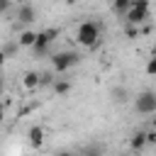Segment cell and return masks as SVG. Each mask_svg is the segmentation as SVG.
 Returning a JSON list of instances; mask_svg holds the SVG:
<instances>
[{"label":"cell","instance_id":"obj_1","mask_svg":"<svg viewBox=\"0 0 156 156\" xmlns=\"http://www.w3.org/2000/svg\"><path fill=\"white\" fill-rule=\"evenodd\" d=\"M76 39H78V44H80V46L93 49V46H98V44H100V27H98L95 22L85 20V22H80V24H78V29H76Z\"/></svg>","mask_w":156,"mask_h":156},{"label":"cell","instance_id":"obj_2","mask_svg":"<svg viewBox=\"0 0 156 156\" xmlns=\"http://www.w3.org/2000/svg\"><path fill=\"white\" fill-rule=\"evenodd\" d=\"M149 12H151L149 0H132L129 10L124 12V22L132 24V27H136V24H141V22L149 20Z\"/></svg>","mask_w":156,"mask_h":156},{"label":"cell","instance_id":"obj_3","mask_svg":"<svg viewBox=\"0 0 156 156\" xmlns=\"http://www.w3.org/2000/svg\"><path fill=\"white\" fill-rule=\"evenodd\" d=\"M78 61H80V56H78L76 51H58V54H54V58H51L56 73H66L68 68L78 66Z\"/></svg>","mask_w":156,"mask_h":156},{"label":"cell","instance_id":"obj_4","mask_svg":"<svg viewBox=\"0 0 156 156\" xmlns=\"http://www.w3.org/2000/svg\"><path fill=\"white\" fill-rule=\"evenodd\" d=\"M134 110H136L139 115H154V112H156V93H154V90L139 93L136 100H134Z\"/></svg>","mask_w":156,"mask_h":156},{"label":"cell","instance_id":"obj_5","mask_svg":"<svg viewBox=\"0 0 156 156\" xmlns=\"http://www.w3.org/2000/svg\"><path fill=\"white\" fill-rule=\"evenodd\" d=\"M56 37H58V32H56V29H44V32H37V37H34V44H32L34 54H37V56L46 54V49L51 46V41H54Z\"/></svg>","mask_w":156,"mask_h":156},{"label":"cell","instance_id":"obj_6","mask_svg":"<svg viewBox=\"0 0 156 156\" xmlns=\"http://www.w3.org/2000/svg\"><path fill=\"white\" fill-rule=\"evenodd\" d=\"M34 20H37V10H34L32 5H27V2L20 5V10H17V22H20V24H32Z\"/></svg>","mask_w":156,"mask_h":156},{"label":"cell","instance_id":"obj_7","mask_svg":"<svg viewBox=\"0 0 156 156\" xmlns=\"http://www.w3.org/2000/svg\"><path fill=\"white\" fill-rule=\"evenodd\" d=\"M22 83H24V88H27V90H34V88H39V73H37V71H29V73H24Z\"/></svg>","mask_w":156,"mask_h":156},{"label":"cell","instance_id":"obj_8","mask_svg":"<svg viewBox=\"0 0 156 156\" xmlns=\"http://www.w3.org/2000/svg\"><path fill=\"white\" fill-rule=\"evenodd\" d=\"M41 141H44V129L41 127H32L29 129V144L32 146H41Z\"/></svg>","mask_w":156,"mask_h":156},{"label":"cell","instance_id":"obj_9","mask_svg":"<svg viewBox=\"0 0 156 156\" xmlns=\"http://www.w3.org/2000/svg\"><path fill=\"white\" fill-rule=\"evenodd\" d=\"M34 37H37V32H29V29H24V32L20 34L17 44H20V46H32V44H34Z\"/></svg>","mask_w":156,"mask_h":156},{"label":"cell","instance_id":"obj_10","mask_svg":"<svg viewBox=\"0 0 156 156\" xmlns=\"http://www.w3.org/2000/svg\"><path fill=\"white\" fill-rule=\"evenodd\" d=\"M146 144V132H134L132 134V149H144Z\"/></svg>","mask_w":156,"mask_h":156},{"label":"cell","instance_id":"obj_11","mask_svg":"<svg viewBox=\"0 0 156 156\" xmlns=\"http://www.w3.org/2000/svg\"><path fill=\"white\" fill-rule=\"evenodd\" d=\"M129 5H132V0H112V10L117 15H124L129 10Z\"/></svg>","mask_w":156,"mask_h":156},{"label":"cell","instance_id":"obj_12","mask_svg":"<svg viewBox=\"0 0 156 156\" xmlns=\"http://www.w3.org/2000/svg\"><path fill=\"white\" fill-rule=\"evenodd\" d=\"M54 90H56L58 95H66V93L71 90V83H68V80H56V83H54Z\"/></svg>","mask_w":156,"mask_h":156},{"label":"cell","instance_id":"obj_13","mask_svg":"<svg viewBox=\"0 0 156 156\" xmlns=\"http://www.w3.org/2000/svg\"><path fill=\"white\" fill-rule=\"evenodd\" d=\"M112 98H115L117 102H124V100H127V90H124V88H115V90H112Z\"/></svg>","mask_w":156,"mask_h":156},{"label":"cell","instance_id":"obj_14","mask_svg":"<svg viewBox=\"0 0 156 156\" xmlns=\"http://www.w3.org/2000/svg\"><path fill=\"white\" fill-rule=\"evenodd\" d=\"M146 73H149V76L156 73V58H149V63H146Z\"/></svg>","mask_w":156,"mask_h":156},{"label":"cell","instance_id":"obj_15","mask_svg":"<svg viewBox=\"0 0 156 156\" xmlns=\"http://www.w3.org/2000/svg\"><path fill=\"white\" fill-rule=\"evenodd\" d=\"M7 7H10V0H0V12H7Z\"/></svg>","mask_w":156,"mask_h":156},{"label":"cell","instance_id":"obj_16","mask_svg":"<svg viewBox=\"0 0 156 156\" xmlns=\"http://www.w3.org/2000/svg\"><path fill=\"white\" fill-rule=\"evenodd\" d=\"M5 119V107H2V102H0V122Z\"/></svg>","mask_w":156,"mask_h":156},{"label":"cell","instance_id":"obj_17","mask_svg":"<svg viewBox=\"0 0 156 156\" xmlns=\"http://www.w3.org/2000/svg\"><path fill=\"white\" fill-rule=\"evenodd\" d=\"M2 63H5V54H2V49H0V68H2Z\"/></svg>","mask_w":156,"mask_h":156},{"label":"cell","instance_id":"obj_18","mask_svg":"<svg viewBox=\"0 0 156 156\" xmlns=\"http://www.w3.org/2000/svg\"><path fill=\"white\" fill-rule=\"evenodd\" d=\"M2 90H5V83H2V78H0V95H2Z\"/></svg>","mask_w":156,"mask_h":156},{"label":"cell","instance_id":"obj_19","mask_svg":"<svg viewBox=\"0 0 156 156\" xmlns=\"http://www.w3.org/2000/svg\"><path fill=\"white\" fill-rule=\"evenodd\" d=\"M66 2H73V0H66Z\"/></svg>","mask_w":156,"mask_h":156}]
</instances>
